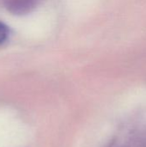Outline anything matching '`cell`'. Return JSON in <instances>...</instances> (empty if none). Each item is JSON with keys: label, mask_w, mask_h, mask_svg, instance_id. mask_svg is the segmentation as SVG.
Here are the masks:
<instances>
[{"label": "cell", "mask_w": 146, "mask_h": 147, "mask_svg": "<svg viewBox=\"0 0 146 147\" xmlns=\"http://www.w3.org/2000/svg\"><path fill=\"white\" fill-rule=\"evenodd\" d=\"M39 2L40 0H10L7 9L15 15H24L33 10Z\"/></svg>", "instance_id": "6da1fadb"}, {"label": "cell", "mask_w": 146, "mask_h": 147, "mask_svg": "<svg viewBox=\"0 0 146 147\" xmlns=\"http://www.w3.org/2000/svg\"><path fill=\"white\" fill-rule=\"evenodd\" d=\"M8 35H9L8 27L0 22V44L6 40Z\"/></svg>", "instance_id": "7a4b0ae2"}]
</instances>
